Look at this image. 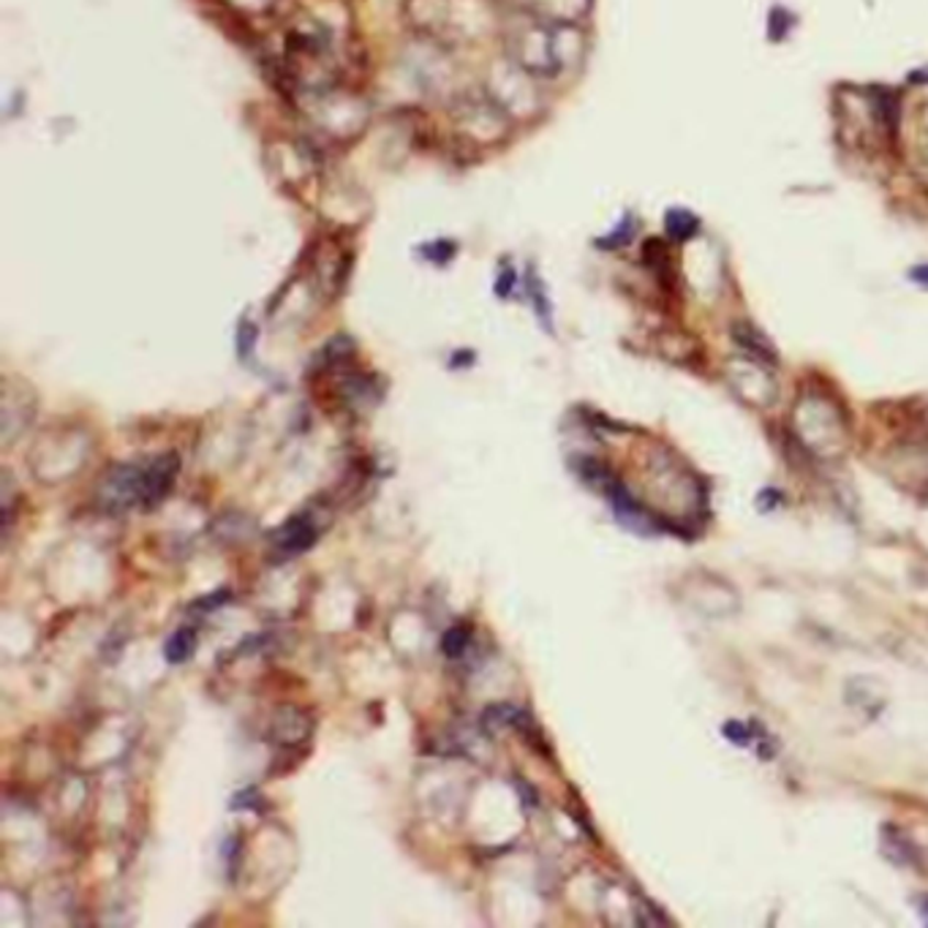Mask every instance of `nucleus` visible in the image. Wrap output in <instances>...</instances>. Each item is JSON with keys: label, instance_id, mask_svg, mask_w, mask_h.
Here are the masks:
<instances>
[{"label": "nucleus", "instance_id": "2eb2a0df", "mask_svg": "<svg viewBox=\"0 0 928 928\" xmlns=\"http://www.w3.org/2000/svg\"><path fill=\"white\" fill-rule=\"evenodd\" d=\"M634 234H638V219H634L632 213H627L621 221L616 223V229H612L607 237L597 240V245H599V248H607V251L627 248V245H632Z\"/></svg>", "mask_w": 928, "mask_h": 928}, {"label": "nucleus", "instance_id": "f8f14e48", "mask_svg": "<svg viewBox=\"0 0 928 928\" xmlns=\"http://www.w3.org/2000/svg\"><path fill=\"white\" fill-rule=\"evenodd\" d=\"M732 338H736L738 343H741L747 352H752L758 360H765V363H776V349L767 343V338L760 332L758 328H752V324H743L738 322L736 328H732Z\"/></svg>", "mask_w": 928, "mask_h": 928}, {"label": "nucleus", "instance_id": "f03ea898", "mask_svg": "<svg viewBox=\"0 0 928 928\" xmlns=\"http://www.w3.org/2000/svg\"><path fill=\"white\" fill-rule=\"evenodd\" d=\"M485 93L501 107L509 118H523V114H534L540 110V88H537V77L520 68L515 60H498L490 68L488 82H485Z\"/></svg>", "mask_w": 928, "mask_h": 928}, {"label": "nucleus", "instance_id": "b1692460", "mask_svg": "<svg viewBox=\"0 0 928 928\" xmlns=\"http://www.w3.org/2000/svg\"><path fill=\"white\" fill-rule=\"evenodd\" d=\"M232 809H234V811H237V809H254V811H262V798H259V793H256L254 787L243 789V793H240V795H234Z\"/></svg>", "mask_w": 928, "mask_h": 928}, {"label": "nucleus", "instance_id": "a878e982", "mask_svg": "<svg viewBox=\"0 0 928 928\" xmlns=\"http://www.w3.org/2000/svg\"><path fill=\"white\" fill-rule=\"evenodd\" d=\"M515 284H518V273H515L512 267H507V270H504V275H498V280H496V295H498V297H509V295H512Z\"/></svg>", "mask_w": 928, "mask_h": 928}, {"label": "nucleus", "instance_id": "a211bd4d", "mask_svg": "<svg viewBox=\"0 0 928 928\" xmlns=\"http://www.w3.org/2000/svg\"><path fill=\"white\" fill-rule=\"evenodd\" d=\"M468 640H472V632H468L466 627H450L444 632V638H441V651H444V656L457 659L466 654Z\"/></svg>", "mask_w": 928, "mask_h": 928}, {"label": "nucleus", "instance_id": "7ed1b4c3", "mask_svg": "<svg viewBox=\"0 0 928 928\" xmlns=\"http://www.w3.org/2000/svg\"><path fill=\"white\" fill-rule=\"evenodd\" d=\"M311 114L317 118L319 129L328 131V134H335V140H346V136L365 129L368 107L360 99H354V96L322 88L311 90Z\"/></svg>", "mask_w": 928, "mask_h": 928}, {"label": "nucleus", "instance_id": "dca6fc26", "mask_svg": "<svg viewBox=\"0 0 928 928\" xmlns=\"http://www.w3.org/2000/svg\"><path fill=\"white\" fill-rule=\"evenodd\" d=\"M352 352H354V341H352V338H349V335H335L330 343H324L322 352H319L317 360L330 368V365H338V363H343V360L352 357Z\"/></svg>", "mask_w": 928, "mask_h": 928}, {"label": "nucleus", "instance_id": "9b49d317", "mask_svg": "<svg viewBox=\"0 0 928 928\" xmlns=\"http://www.w3.org/2000/svg\"><path fill=\"white\" fill-rule=\"evenodd\" d=\"M664 232L673 243H689L700 232V219L686 208H673L664 216Z\"/></svg>", "mask_w": 928, "mask_h": 928}, {"label": "nucleus", "instance_id": "ddd939ff", "mask_svg": "<svg viewBox=\"0 0 928 928\" xmlns=\"http://www.w3.org/2000/svg\"><path fill=\"white\" fill-rule=\"evenodd\" d=\"M197 651V629L180 627L164 645V656L169 664H183Z\"/></svg>", "mask_w": 928, "mask_h": 928}, {"label": "nucleus", "instance_id": "6ab92c4d", "mask_svg": "<svg viewBox=\"0 0 928 928\" xmlns=\"http://www.w3.org/2000/svg\"><path fill=\"white\" fill-rule=\"evenodd\" d=\"M229 599H232V592H229V588H219V592H210L197 601H191V612H202V616L205 612H216L221 610Z\"/></svg>", "mask_w": 928, "mask_h": 928}, {"label": "nucleus", "instance_id": "0eeeda50", "mask_svg": "<svg viewBox=\"0 0 928 928\" xmlns=\"http://www.w3.org/2000/svg\"><path fill=\"white\" fill-rule=\"evenodd\" d=\"M177 472H180V457H177V452H164V455H156L151 463L145 466V507L142 509H153L158 507V504L164 501L166 496H169L172 485H175L177 479Z\"/></svg>", "mask_w": 928, "mask_h": 928}, {"label": "nucleus", "instance_id": "f3484780", "mask_svg": "<svg viewBox=\"0 0 928 928\" xmlns=\"http://www.w3.org/2000/svg\"><path fill=\"white\" fill-rule=\"evenodd\" d=\"M526 286H529V297L537 308V317L542 319V324H545L548 330H553V319H550V302L545 297V286H542V280L537 278L534 270H529V280H526Z\"/></svg>", "mask_w": 928, "mask_h": 928}, {"label": "nucleus", "instance_id": "9d476101", "mask_svg": "<svg viewBox=\"0 0 928 928\" xmlns=\"http://www.w3.org/2000/svg\"><path fill=\"white\" fill-rule=\"evenodd\" d=\"M553 44L561 71L577 66L586 55V36L577 25H553Z\"/></svg>", "mask_w": 928, "mask_h": 928}, {"label": "nucleus", "instance_id": "412c9836", "mask_svg": "<svg viewBox=\"0 0 928 928\" xmlns=\"http://www.w3.org/2000/svg\"><path fill=\"white\" fill-rule=\"evenodd\" d=\"M767 25H771V31H767V33H771L773 42H782V38L789 33V27L795 25V20H793V14H789V11L773 9L771 11V20H767Z\"/></svg>", "mask_w": 928, "mask_h": 928}, {"label": "nucleus", "instance_id": "6e6552de", "mask_svg": "<svg viewBox=\"0 0 928 928\" xmlns=\"http://www.w3.org/2000/svg\"><path fill=\"white\" fill-rule=\"evenodd\" d=\"M406 14H409L415 31L428 38H439L452 25L450 0H409Z\"/></svg>", "mask_w": 928, "mask_h": 928}, {"label": "nucleus", "instance_id": "393cba45", "mask_svg": "<svg viewBox=\"0 0 928 928\" xmlns=\"http://www.w3.org/2000/svg\"><path fill=\"white\" fill-rule=\"evenodd\" d=\"M725 736L730 738V741L741 743V747H747V743L752 741V732H749V727L738 725V721H727V725H725Z\"/></svg>", "mask_w": 928, "mask_h": 928}, {"label": "nucleus", "instance_id": "bb28decb", "mask_svg": "<svg viewBox=\"0 0 928 928\" xmlns=\"http://www.w3.org/2000/svg\"><path fill=\"white\" fill-rule=\"evenodd\" d=\"M909 280H915V284H918V286H924V289H928V265L913 267V270H909Z\"/></svg>", "mask_w": 928, "mask_h": 928}, {"label": "nucleus", "instance_id": "20e7f679", "mask_svg": "<svg viewBox=\"0 0 928 928\" xmlns=\"http://www.w3.org/2000/svg\"><path fill=\"white\" fill-rule=\"evenodd\" d=\"M509 114L490 99L488 93L483 96H463L455 104V125L466 140L483 142H498L509 129Z\"/></svg>", "mask_w": 928, "mask_h": 928}, {"label": "nucleus", "instance_id": "4be33fe9", "mask_svg": "<svg viewBox=\"0 0 928 928\" xmlns=\"http://www.w3.org/2000/svg\"><path fill=\"white\" fill-rule=\"evenodd\" d=\"M455 245L452 243H428L422 245V256H426L428 262H437V265H446V262L455 256Z\"/></svg>", "mask_w": 928, "mask_h": 928}, {"label": "nucleus", "instance_id": "5701e85b", "mask_svg": "<svg viewBox=\"0 0 928 928\" xmlns=\"http://www.w3.org/2000/svg\"><path fill=\"white\" fill-rule=\"evenodd\" d=\"M227 3L240 14H265L273 9L275 0H227Z\"/></svg>", "mask_w": 928, "mask_h": 928}, {"label": "nucleus", "instance_id": "4468645a", "mask_svg": "<svg viewBox=\"0 0 928 928\" xmlns=\"http://www.w3.org/2000/svg\"><path fill=\"white\" fill-rule=\"evenodd\" d=\"M526 721H529L526 710L509 706V703H501V706L485 708V714H483V725L488 727L490 732L501 730V727H520V730H523Z\"/></svg>", "mask_w": 928, "mask_h": 928}, {"label": "nucleus", "instance_id": "f257e3e1", "mask_svg": "<svg viewBox=\"0 0 928 928\" xmlns=\"http://www.w3.org/2000/svg\"><path fill=\"white\" fill-rule=\"evenodd\" d=\"M509 60L518 63L537 79L555 77L561 71L559 60H555V44H553V22L540 20L531 14L529 22L512 27L507 38Z\"/></svg>", "mask_w": 928, "mask_h": 928}, {"label": "nucleus", "instance_id": "423d86ee", "mask_svg": "<svg viewBox=\"0 0 928 928\" xmlns=\"http://www.w3.org/2000/svg\"><path fill=\"white\" fill-rule=\"evenodd\" d=\"M319 534H322V529H319V523L313 520V515L300 512L291 515L284 526H278V529L273 531V545L284 555H300L317 545Z\"/></svg>", "mask_w": 928, "mask_h": 928}, {"label": "nucleus", "instance_id": "aec40b11", "mask_svg": "<svg viewBox=\"0 0 928 928\" xmlns=\"http://www.w3.org/2000/svg\"><path fill=\"white\" fill-rule=\"evenodd\" d=\"M256 338H259V332H256L254 322L243 319V322H240V328H237V354H240V357L248 360L251 354H254Z\"/></svg>", "mask_w": 928, "mask_h": 928}, {"label": "nucleus", "instance_id": "1a4fd4ad", "mask_svg": "<svg viewBox=\"0 0 928 928\" xmlns=\"http://www.w3.org/2000/svg\"><path fill=\"white\" fill-rule=\"evenodd\" d=\"M592 0H529V11L553 25H575L588 14Z\"/></svg>", "mask_w": 928, "mask_h": 928}, {"label": "nucleus", "instance_id": "39448f33", "mask_svg": "<svg viewBox=\"0 0 928 928\" xmlns=\"http://www.w3.org/2000/svg\"><path fill=\"white\" fill-rule=\"evenodd\" d=\"M145 466L140 463H118L101 477L99 504L104 512L118 515L134 507H145Z\"/></svg>", "mask_w": 928, "mask_h": 928}, {"label": "nucleus", "instance_id": "cd10ccee", "mask_svg": "<svg viewBox=\"0 0 928 928\" xmlns=\"http://www.w3.org/2000/svg\"><path fill=\"white\" fill-rule=\"evenodd\" d=\"M924 913H926V915H928V904H926V907H924Z\"/></svg>", "mask_w": 928, "mask_h": 928}]
</instances>
